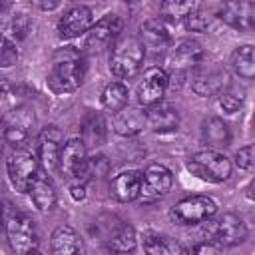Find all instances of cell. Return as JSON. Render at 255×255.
Listing matches in <instances>:
<instances>
[{
	"label": "cell",
	"mask_w": 255,
	"mask_h": 255,
	"mask_svg": "<svg viewBox=\"0 0 255 255\" xmlns=\"http://www.w3.org/2000/svg\"><path fill=\"white\" fill-rule=\"evenodd\" d=\"M183 22H185V28H187L189 32H205V30L209 28V24H211V14L205 12V10L195 8V10H191V12L183 18Z\"/></svg>",
	"instance_id": "1f68e13d"
},
{
	"label": "cell",
	"mask_w": 255,
	"mask_h": 255,
	"mask_svg": "<svg viewBox=\"0 0 255 255\" xmlns=\"http://www.w3.org/2000/svg\"><path fill=\"white\" fill-rule=\"evenodd\" d=\"M187 169L191 171V175L209 181V183H221L225 179H229L231 175V159L221 153L219 149L207 147L201 151H195L189 159H187Z\"/></svg>",
	"instance_id": "3957f363"
},
{
	"label": "cell",
	"mask_w": 255,
	"mask_h": 255,
	"mask_svg": "<svg viewBox=\"0 0 255 255\" xmlns=\"http://www.w3.org/2000/svg\"><path fill=\"white\" fill-rule=\"evenodd\" d=\"M84 76H86V60L78 48L66 46V48H58L52 54L46 84L54 94L76 92L84 84Z\"/></svg>",
	"instance_id": "6da1fadb"
},
{
	"label": "cell",
	"mask_w": 255,
	"mask_h": 255,
	"mask_svg": "<svg viewBox=\"0 0 255 255\" xmlns=\"http://www.w3.org/2000/svg\"><path fill=\"white\" fill-rule=\"evenodd\" d=\"M50 249L56 255H74V253H80L84 249V245H82V237L78 235V231L74 227L60 225L52 231Z\"/></svg>",
	"instance_id": "603a6c76"
},
{
	"label": "cell",
	"mask_w": 255,
	"mask_h": 255,
	"mask_svg": "<svg viewBox=\"0 0 255 255\" xmlns=\"http://www.w3.org/2000/svg\"><path fill=\"white\" fill-rule=\"evenodd\" d=\"M143 251L149 255H177V253H187V249L177 241L167 235L147 231L143 235Z\"/></svg>",
	"instance_id": "484cf974"
},
{
	"label": "cell",
	"mask_w": 255,
	"mask_h": 255,
	"mask_svg": "<svg viewBox=\"0 0 255 255\" xmlns=\"http://www.w3.org/2000/svg\"><path fill=\"white\" fill-rule=\"evenodd\" d=\"M145 126L155 133H169L179 128V112L175 106L157 102L145 108Z\"/></svg>",
	"instance_id": "e0dca14e"
},
{
	"label": "cell",
	"mask_w": 255,
	"mask_h": 255,
	"mask_svg": "<svg viewBox=\"0 0 255 255\" xmlns=\"http://www.w3.org/2000/svg\"><path fill=\"white\" fill-rule=\"evenodd\" d=\"M30 4H36L40 10H54L58 4H60V0H28Z\"/></svg>",
	"instance_id": "8d00e7d4"
},
{
	"label": "cell",
	"mask_w": 255,
	"mask_h": 255,
	"mask_svg": "<svg viewBox=\"0 0 255 255\" xmlns=\"http://www.w3.org/2000/svg\"><path fill=\"white\" fill-rule=\"evenodd\" d=\"M203 235L221 247H233V245H239L245 241L247 225L239 215L223 213L215 221H211V219L203 221Z\"/></svg>",
	"instance_id": "8992f818"
},
{
	"label": "cell",
	"mask_w": 255,
	"mask_h": 255,
	"mask_svg": "<svg viewBox=\"0 0 255 255\" xmlns=\"http://www.w3.org/2000/svg\"><path fill=\"white\" fill-rule=\"evenodd\" d=\"M203 60H205V52L199 46V42H195V40H183L177 48H173L171 58H169V64H171V72L173 74L185 76L189 70H193Z\"/></svg>",
	"instance_id": "ac0fdd59"
},
{
	"label": "cell",
	"mask_w": 255,
	"mask_h": 255,
	"mask_svg": "<svg viewBox=\"0 0 255 255\" xmlns=\"http://www.w3.org/2000/svg\"><path fill=\"white\" fill-rule=\"evenodd\" d=\"M169 84H167V72L163 68H157V66H151L143 72V78L141 82L137 84V90H135V96H137V104L147 108L151 104H157L161 102V98L165 96Z\"/></svg>",
	"instance_id": "8fae6325"
},
{
	"label": "cell",
	"mask_w": 255,
	"mask_h": 255,
	"mask_svg": "<svg viewBox=\"0 0 255 255\" xmlns=\"http://www.w3.org/2000/svg\"><path fill=\"white\" fill-rule=\"evenodd\" d=\"M122 26H124V22L116 14H106L104 18L94 22L90 26V30L86 32V48L90 52H100V50L108 48L110 42L122 32Z\"/></svg>",
	"instance_id": "5bb4252c"
},
{
	"label": "cell",
	"mask_w": 255,
	"mask_h": 255,
	"mask_svg": "<svg viewBox=\"0 0 255 255\" xmlns=\"http://www.w3.org/2000/svg\"><path fill=\"white\" fill-rule=\"evenodd\" d=\"M74 2H80V0H74Z\"/></svg>",
	"instance_id": "ab89813d"
},
{
	"label": "cell",
	"mask_w": 255,
	"mask_h": 255,
	"mask_svg": "<svg viewBox=\"0 0 255 255\" xmlns=\"http://www.w3.org/2000/svg\"><path fill=\"white\" fill-rule=\"evenodd\" d=\"M4 233L10 249L18 255H28L38 251V235L34 221L20 211H8L4 217Z\"/></svg>",
	"instance_id": "277c9868"
},
{
	"label": "cell",
	"mask_w": 255,
	"mask_h": 255,
	"mask_svg": "<svg viewBox=\"0 0 255 255\" xmlns=\"http://www.w3.org/2000/svg\"><path fill=\"white\" fill-rule=\"evenodd\" d=\"M143 126H145V110H141V108L126 106L114 114L112 128L118 135H124V137L137 135L143 129Z\"/></svg>",
	"instance_id": "7402d4cb"
},
{
	"label": "cell",
	"mask_w": 255,
	"mask_h": 255,
	"mask_svg": "<svg viewBox=\"0 0 255 255\" xmlns=\"http://www.w3.org/2000/svg\"><path fill=\"white\" fill-rule=\"evenodd\" d=\"M217 16L235 30H251L255 24V0H223Z\"/></svg>",
	"instance_id": "7c38bea8"
},
{
	"label": "cell",
	"mask_w": 255,
	"mask_h": 255,
	"mask_svg": "<svg viewBox=\"0 0 255 255\" xmlns=\"http://www.w3.org/2000/svg\"><path fill=\"white\" fill-rule=\"evenodd\" d=\"M145 58V48L135 36H124L114 44L110 56V72L120 80H129L139 74Z\"/></svg>",
	"instance_id": "7a4b0ae2"
},
{
	"label": "cell",
	"mask_w": 255,
	"mask_h": 255,
	"mask_svg": "<svg viewBox=\"0 0 255 255\" xmlns=\"http://www.w3.org/2000/svg\"><path fill=\"white\" fill-rule=\"evenodd\" d=\"M92 24H94L92 8H88L84 4H76V6L68 8L62 14V18L58 20V34L62 40H72V38L86 34Z\"/></svg>",
	"instance_id": "4fadbf2b"
},
{
	"label": "cell",
	"mask_w": 255,
	"mask_h": 255,
	"mask_svg": "<svg viewBox=\"0 0 255 255\" xmlns=\"http://www.w3.org/2000/svg\"><path fill=\"white\" fill-rule=\"evenodd\" d=\"M18 62V50L16 44L0 32V68H10Z\"/></svg>",
	"instance_id": "d6a6232c"
},
{
	"label": "cell",
	"mask_w": 255,
	"mask_h": 255,
	"mask_svg": "<svg viewBox=\"0 0 255 255\" xmlns=\"http://www.w3.org/2000/svg\"><path fill=\"white\" fill-rule=\"evenodd\" d=\"M171 185H173L171 171L161 163H149L141 171V191H139V195H143L147 199H157V197L169 193Z\"/></svg>",
	"instance_id": "9a60e30c"
},
{
	"label": "cell",
	"mask_w": 255,
	"mask_h": 255,
	"mask_svg": "<svg viewBox=\"0 0 255 255\" xmlns=\"http://www.w3.org/2000/svg\"><path fill=\"white\" fill-rule=\"evenodd\" d=\"M219 106L225 114H235L241 110L243 102H245V90L243 88H237V86H231L227 84L219 94Z\"/></svg>",
	"instance_id": "f546056e"
},
{
	"label": "cell",
	"mask_w": 255,
	"mask_h": 255,
	"mask_svg": "<svg viewBox=\"0 0 255 255\" xmlns=\"http://www.w3.org/2000/svg\"><path fill=\"white\" fill-rule=\"evenodd\" d=\"M191 251H193V253H221V251H223V247H221V245H217L215 241L203 239L201 243L193 245V247H191Z\"/></svg>",
	"instance_id": "e575fe53"
},
{
	"label": "cell",
	"mask_w": 255,
	"mask_h": 255,
	"mask_svg": "<svg viewBox=\"0 0 255 255\" xmlns=\"http://www.w3.org/2000/svg\"><path fill=\"white\" fill-rule=\"evenodd\" d=\"M135 243H137V237H135V229L126 223L124 229L120 231V235L114 239V243L108 247L110 251H116V253H128V251H133L135 249Z\"/></svg>",
	"instance_id": "4dcf8cb0"
},
{
	"label": "cell",
	"mask_w": 255,
	"mask_h": 255,
	"mask_svg": "<svg viewBox=\"0 0 255 255\" xmlns=\"http://www.w3.org/2000/svg\"><path fill=\"white\" fill-rule=\"evenodd\" d=\"M2 120H4L6 143H10L12 147H26V141L30 139L32 129L36 126L34 112L28 110L26 106H18L10 110V114L4 116Z\"/></svg>",
	"instance_id": "9c48e42d"
},
{
	"label": "cell",
	"mask_w": 255,
	"mask_h": 255,
	"mask_svg": "<svg viewBox=\"0 0 255 255\" xmlns=\"http://www.w3.org/2000/svg\"><path fill=\"white\" fill-rule=\"evenodd\" d=\"M70 195H72L76 201H82V199L86 197V183H80V181L72 183V185H70Z\"/></svg>",
	"instance_id": "d590c367"
},
{
	"label": "cell",
	"mask_w": 255,
	"mask_h": 255,
	"mask_svg": "<svg viewBox=\"0 0 255 255\" xmlns=\"http://www.w3.org/2000/svg\"><path fill=\"white\" fill-rule=\"evenodd\" d=\"M201 139L207 147L221 149L231 143V129L221 118H207L201 124Z\"/></svg>",
	"instance_id": "cb8c5ba5"
},
{
	"label": "cell",
	"mask_w": 255,
	"mask_h": 255,
	"mask_svg": "<svg viewBox=\"0 0 255 255\" xmlns=\"http://www.w3.org/2000/svg\"><path fill=\"white\" fill-rule=\"evenodd\" d=\"M195 0H161L159 16L161 20L181 22L191 10H195Z\"/></svg>",
	"instance_id": "f1b7e54d"
},
{
	"label": "cell",
	"mask_w": 255,
	"mask_h": 255,
	"mask_svg": "<svg viewBox=\"0 0 255 255\" xmlns=\"http://www.w3.org/2000/svg\"><path fill=\"white\" fill-rule=\"evenodd\" d=\"M34 203V207L42 213H48L56 207V201H58V195H56V187L52 183V179L48 177V173H42L38 171V175L34 177V181L30 183L28 191H26Z\"/></svg>",
	"instance_id": "ffe728a7"
},
{
	"label": "cell",
	"mask_w": 255,
	"mask_h": 255,
	"mask_svg": "<svg viewBox=\"0 0 255 255\" xmlns=\"http://www.w3.org/2000/svg\"><path fill=\"white\" fill-rule=\"evenodd\" d=\"M235 163L239 169H245V171H251L253 169V163H255V155H253V145H245L241 147L237 153H235Z\"/></svg>",
	"instance_id": "836d02e7"
},
{
	"label": "cell",
	"mask_w": 255,
	"mask_h": 255,
	"mask_svg": "<svg viewBox=\"0 0 255 255\" xmlns=\"http://www.w3.org/2000/svg\"><path fill=\"white\" fill-rule=\"evenodd\" d=\"M128 2H139V0H128Z\"/></svg>",
	"instance_id": "f35d334b"
},
{
	"label": "cell",
	"mask_w": 255,
	"mask_h": 255,
	"mask_svg": "<svg viewBox=\"0 0 255 255\" xmlns=\"http://www.w3.org/2000/svg\"><path fill=\"white\" fill-rule=\"evenodd\" d=\"M141 191V171L137 169H126L118 173L110 183V193L120 203H128L139 197Z\"/></svg>",
	"instance_id": "d6986e66"
},
{
	"label": "cell",
	"mask_w": 255,
	"mask_h": 255,
	"mask_svg": "<svg viewBox=\"0 0 255 255\" xmlns=\"http://www.w3.org/2000/svg\"><path fill=\"white\" fill-rule=\"evenodd\" d=\"M215 213H217V203L207 195L183 197L169 209L171 219L179 225H197L211 219Z\"/></svg>",
	"instance_id": "52a82bcc"
},
{
	"label": "cell",
	"mask_w": 255,
	"mask_h": 255,
	"mask_svg": "<svg viewBox=\"0 0 255 255\" xmlns=\"http://www.w3.org/2000/svg\"><path fill=\"white\" fill-rule=\"evenodd\" d=\"M80 137H82V141L86 143L88 149H90V147H100V145L106 141V137H108L106 120H104L100 114H96V112L88 114V116L84 118V122H82Z\"/></svg>",
	"instance_id": "d4e9b609"
},
{
	"label": "cell",
	"mask_w": 255,
	"mask_h": 255,
	"mask_svg": "<svg viewBox=\"0 0 255 255\" xmlns=\"http://www.w3.org/2000/svg\"><path fill=\"white\" fill-rule=\"evenodd\" d=\"M128 98H129V92H128L126 84L110 82V84H106V88L102 92V106H104L106 112L116 114V112H120L122 108L128 106Z\"/></svg>",
	"instance_id": "83f0119b"
},
{
	"label": "cell",
	"mask_w": 255,
	"mask_h": 255,
	"mask_svg": "<svg viewBox=\"0 0 255 255\" xmlns=\"http://www.w3.org/2000/svg\"><path fill=\"white\" fill-rule=\"evenodd\" d=\"M229 84V74L219 64H207L205 60L191 70V90L201 98L217 96Z\"/></svg>",
	"instance_id": "ba28073f"
},
{
	"label": "cell",
	"mask_w": 255,
	"mask_h": 255,
	"mask_svg": "<svg viewBox=\"0 0 255 255\" xmlns=\"http://www.w3.org/2000/svg\"><path fill=\"white\" fill-rule=\"evenodd\" d=\"M229 66L241 80H251L255 76V52L251 44H241L231 52Z\"/></svg>",
	"instance_id": "4316f807"
},
{
	"label": "cell",
	"mask_w": 255,
	"mask_h": 255,
	"mask_svg": "<svg viewBox=\"0 0 255 255\" xmlns=\"http://www.w3.org/2000/svg\"><path fill=\"white\" fill-rule=\"evenodd\" d=\"M4 143H6V133H4V120H2V116H0V155H2Z\"/></svg>",
	"instance_id": "74e56055"
},
{
	"label": "cell",
	"mask_w": 255,
	"mask_h": 255,
	"mask_svg": "<svg viewBox=\"0 0 255 255\" xmlns=\"http://www.w3.org/2000/svg\"><path fill=\"white\" fill-rule=\"evenodd\" d=\"M0 213H2V209H0Z\"/></svg>",
	"instance_id": "60d3db41"
},
{
	"label": "cell",
	"mask_w": 255,
	"mask_h": 255,
	"mask_svg": "<svg viewBox=\"0 0 255 255\" xmlns=\"http://www.w3.org/2000/svg\"><path fill=\"white\" fill-rule=\"evenodd\" d=\"M139 42L143 44V48H149L153 52H161L169 46L171 36H169V30L161 18H149V20L139 24Z\"/></svg>",
	"instance_id": "44dd1931"
},
{
	"label": "cell",
	"mask_w": 255,
	"mask_h": 255,
	"mask_svg": "<svg viewBox=\"0 0 255 255\" xmlns=\"http://www.w3.org/2000/svg\"><path fill=\"white\" fill-rule=\"evenodd\" d=\"M88 159V147L82 141V137H72L66 143H62L60 155H58V171L66 179H80V173Z\"/></svg>",
	"instance_id": "30bf717a"
},
{
	"label": "cell",
	"mask_w": 255,
	"mask_h": 255,
	"mask_svg": "<svg viewBox=\"0 0 255 255\" xmlns=\"http://www.w3.org/2000/svg\"><path fill=\"white\" fill-rule=\"evenodd\" d=\"M64 143V133L58 126H46L38 133V159L44 163L46 171L58 169V155Z\"/></svg>",
	"instance_id": "2e32d148"
},
{
	"label": "cell",
	"mask_w": 255,
	"mask_h": 255,
	"mask_svg": "<svg viewBox=\"0 0 255 255\" xmlns=\"http://www.w3.org/2000/svg\"><path fill=\"white\" fill-rule=\"evenodd\" d=\"M6 171L10 177V183L16 187V191L26 193L30 183L40 171V159L38 155L28 147H14V151L6 159Z\"/></svg>",
	"instance_id": "5b68a950"
}]
</instances>
